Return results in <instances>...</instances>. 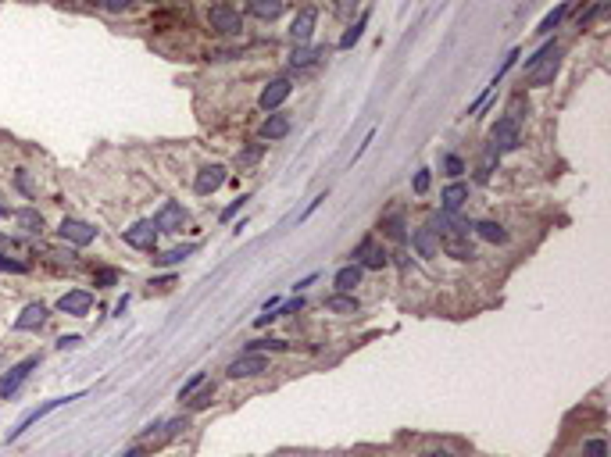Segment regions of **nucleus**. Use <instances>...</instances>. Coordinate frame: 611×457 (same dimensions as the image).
I'll return each mask as SVG.
<instances>
[{
  "label": "nucleus",
  "mask_w": 611,
  "mask_h": 457,
  "mask_svg": "<svg viewBox=\"0 0 611 457\" xmlns=\"http://www.w3.org/2000/svg\"><path fill=\"white\" fill-rule=\"evenodd\" d=\"M561 68V47L558 43H547L540 47L536 54L526 61V83L529 86H551L554 83V75Z\"/></svg>",
  "instance_id": "obj_1"
},
{
  "label": "nucleus",
  "mask_w": 611,
  "mask_h": 457,
  "mask_svg": "<svg viewBox=\"0 0 611 457\" xmlns=\"http://www.w3.org/2000/svg\"><path fill=\"white\" fill-rule=\"evenodd\" d=\"M208 29H211L215 36H240L243 18H240V11L229 8V4H215V8L208 11Z\"/></svg>",
  "instance_id": "obj_2"
},
{
  "label": "nucleus",
  "mask_w": 611,
  "mask_h": 457,
  "mask_svg": "<svg viewBox=\"0 0 611 457\" xmlns=\"http://www.w3.org/2000/svg\"><path fill=\"white\" fill-rule=\"evenodd\" d=\"M522 143V133H519V122H511V118H501L494 129H490V150L501 158L508 154V150H515Z\"/></svg>",
  "instance_id": "obj_3"
},
{
  "label": "nucleus",
  "mask_w": 611,
  "mask_h": 457,
  "mask_svg": "<svg viewBox=\"0 0 611 457\" xmlns=\"http://www.w3.org/2000/svg\"><path fill=\"white\" fill-rule=\"evenodd\" d=\"M79 397H83V393H72V397H54V400H47V404H43V408H36V411H29L26 418H22V422H18V429H11V433H8V443H11V440H18L22 433H26V429H33V425H36L40 418H47V415H51V411H58V408H65V404H72V400H79Z\"/></svg>",
  "instance_id": "obj_4"
},
{
  "label": "nucleus",
  "mask_w": 611,
  "mask_h": 457,
  "mask_svg": "<svg viewBox=\"0 0 611 457\" xmlns=\"http://www.w3.org/2000/svg\"><path fill=\"white\" fill-rule=\"evenodd\" d=\"M58 233H61V240L76 243V247H90V243L97 240V228H93L90 222H79V218H65Z\"/></svg>",
  "instance_id": "obj_5"
},
{
  "label": "nucleus",
  "mask_w": 611,
  "mask_h": 457,
  "mask_svg": "<svg viewBox=\"0 0 611 457\" xmlns=\"http://www.w3.org/2000/svg\"><path fill=\"white\" fill-rule=\"evenodd\" d=\"M154 222V228L158 233H179V228L186 225V211H183V204H176V200H168V204L151 218Z\"/></svg>",
  "instance_id": "obj_6"
},
{
  "label": "nucleus",
  "mask_w": 611,
  "mask_h": 457,
  "mask_svg": "<svg viewBox=\"0 0 611 457\" xmlns=\"http://www.w3.org/2000/svg\"><path fill=\"white\" fill-rule=\"evenodd\" d=\"M36 365H40V358H26L22 365H15V368L4 375V379H0V397H15V393H18V386L26 383V379H29V372H33Z\"/></svg>",
  "instance_id": "obj_7"
},
{
  "label": "nucleus",
  "mask_w": 611,
  "mask_h": 457,
  "mask_svg": "<svg viewBox=\"0 0 611 457\" xmlns=\"http://www.w3.org/2000/svg\"><path fill=\"white\" fill-rule=\"evenodd\" d=\"M440 247H444V254H447V258H454V261H469V258H476V247L469 243V233H444Z\"/></svg>",
  "instance_id": "obj_8"
},
{
  "label": "nucleus",
  "mask_w": 611,
  "mask_h": 457,
  "mask_svg": "<svg viewBox=\"0 0 611 457\" xmlns=\"http://www.w3.org/2000/svg\"><path fill=\"white\" fill-rule=\"evenodd\" d=\"M154 240H158V228H154L151 218H143V222H136L133 228H126V243L136 247V250H151Z\"/></svg>",
  "instance_id": "obj_9"
},
{
  "label": "nucleus",
  "mask_w": 611,
  "mask_h": 457,
  "mask_svg": "<svg viewBox=\"0 0 611 457\" xmlns=\"http://www.w3.org/2000/svg\"><path fill=\"white\" fill-rule=\"evenodd\" d=\"M315 22H319V11H315V8H301L297 15H293V22H290V36L297 40V43H308L311 33H315Z\"/></svg>",
  "instance_id": "obj_10"
},
{
  "label": "nucleus",
  "mask_w": 611,
  "mask_h": 457,
  "mask_svg": "<svg viewBox=\"0 0 611 457\" xmlns=\"http://www.w3.org/2000/svg\"><path fill=\"white\" fill-rule=\"evenodd\" d=\"M261 372H268V361L261 354H243V358H236L229 365V379H251V375H261Z\"/></svg>",
  "instance_id": "obj_11"
},
{
  "label": "nucleus",
  "mask_w": 611,
  "mask_h": 457,
  "mask_svg": "<svg viewBox=\"0 0 611 457\" xmlns=\"http://www.w3.org/2000/svg\"><path fill=\"white\" fill-rule=\"evenodd\" d=\"M58 308H61L65 315L83 318V315H90V308H93V297H90L86 290H72V293H65V297L58 300Z\"/></svg>",
  "instance_id": "obj_12"
},
{
  "label": "nucleus",
  "mask_w": 611,
  "mask_h": 457,
  "mask_svg": "<svg viewBox=\"0 0 611 457\" xmlns=\"http://www.w3.org/2000/svg\"><path fill=\"white\" fill-rule=\"evenodd\" d=\"M290 79H276V83H268L265 90H261V108L265 111H276V108H283L286 104V97H290Z\"/></svg>",
  "instance_id": "obj_13"
},
{
  "label": "nucleus",
  "mask_w": 611,
  "mask_h": 457,
  "mask_svg": "<svg viewBox=\"0 0 611 457\" xmlns=\"http://www.w3.org/2000/svg\"><path fill=\"white\" fill-rule=\"evenodd\" d=\"M222 183H226V168H222V165H208V168L197 172V183H193V186H197L201 197H208V193H215Z\"/></svg>",
  "instance_id": "obj_14"
},
{
  "label": "nucleus",
  "mask_w": 611,
  "mask_h": 457,
  "mask_svg": "<svg viewBox=\"0 0 611 457\" xmlns=\"http://www.w3.org/2000/svg\"><path fill=\"white\" fill-rule=\"evenodd\" d=\"M354 258H361V268H383L386 265V250L376 247L372 240H361V247L354 250Z\"/></svg>",
  "instance_id": "obj_15"
},
{
  "label": "nucleus",
  "mask_w": 611,
  "mask_h": 457,
  "mask_svg": "<svg viewBox=\"0 0 611 457\" xmlns=\"http://www.w3.org/2000/svg\"><path fill=\"white\" fill-rule=\"evenodd\" d=\"M43 322H47V308H43V304H29V308L18 315L15 329H18V333H33V329H40Z\"/></svg>",
  "instance_id": "obj_16"
},
{
  "label": "nucleus",
  "mask_w": 611,
  "mask_h": 457,
  "mask_svg": "<svg viewBox=\"0 0 611 457\" xmlns=\"http://www.w3.org/2000/svg\"><path fill=\"white\" fill-rule=\"evenodd\" d=\"M286 133H290V118H286V115H268L265 125H261V140H268V143H272V140H283Z\"/></svg>",
  "instance_id": "obj_17"
},
{
  "label": "nucleus",
  "mask_w": 611,
  "mask_h": 457,
  "mask_svg": "<svg viewBox=\"0 0 611 457\" xmlns=\"http://www.w3.org/2000/svg\"><path fill=\"white\" fill-rule=\"evenodd\" d=\"M411 243H415V250H419L422 258H436V250H440V243H436V233H433L429 225H426V228H415Z\"/></svg>",
  "instance_id": "obj_18"
},
{
  "label": "nucleus",
  "mask_w": 611,
  "mask_h": 457,
  "mask_svg": "<svg viewBox=\"0 0 611 457\" xmlns=\"http://www.w3.org/2000/svg\"><path fill=\"white\" fill-rule=\"evenodd\" d=\"M361 272H365L361 265H347V268H340V272H336V290H340V293H351V290L361 283Z\"/></svg>",
  "instance_id": "obj_19"
},
{
  "label": "nucleus",
  "mask_w": 611,
  "mask_h": 457,
  "mask_svg": "<svg viewBox=\"0 0 611 457\" xmlns=\"http://www.w3.org/2000/svg\"><path fill=\"white\" fill-rule=\"evenodd\" d=\"M465 200H469V186H465V183H451V186L444 190V211H458Z\"/></svg>",
  "instance_id": "obj_20"
},
{
  "label": "nucleus",
  "mask_w": 611,
  "mask_h": 457,
  "mask_svg": "<svg viewBox=\"0 0 611 457\" xmlns=\"http://www.w3.org/2000/svg\"><path fill=\"white\" fill-rule=\"evenodd\" d=\"M251 15H258L261 22H272L283 15V0H251Z\"/></svg>",
  "instance_id": "obj_21"
},
{
  "label": "nucleus",
  "mask_w": 611,
  "mask_h": 457,
  "mask_svg": "<svg viewBox=\"0 0 611 457\" xmlns=\"http://www.w3.org/2000/svg\"><path fill=\"white\" fill-rule=\"evenodd\" d=\"M319 58H322L319 47H301V43H297V47H293V54H290V65H293V68H308V65H315Z\"/></svg>",
  "instance_id": "obj_22"
},
{
  "label": "nucleus",
  "mask_w": 611,
  "mask_h": 457,
  "mask_svg": "<svg viewBox=\"0 0 611 457\" xmlns=\"http://www.w3.org/2000/svg\"><path fill=\"white\" fill-rule=\"evenodd\" d=\"M15 222L26 228V233H43V215L40 211H33V208H22V211H15Z\"/></svg>",
  "instance_id": "obj_23"
},
{
  "label": "nucleus",
  "mask_w": 611,
  "mask_h": 457,
  "mask_svg": "<svg viewBox=\"0 0 611 457\" xmlns=\"http://www.w3.org/2000/svg\"><path fill=\"white\" fill-rule=\"evenodd\" d=\"M193 250H197L193 243H186V247H172V250L158 254V258H154V265H179V261H186V258H190Z\"/></svg>",
  "instance_id": "obj_24"
},
{
  "label": "nucleus",
  "mask_w": 611,
  "mask_h": 457,
  "mask_svg": "<svg viewBox=\"0 0 611 457\" xmlns=\"http://www.w3.org/2000/svg\"><path fill=\"white\" fill-rule=\"evenodd\" d=\"M326 308H329V311H336V315H354V311H358V300H354V297H347V293H336V297H329V300H326Z\"/></svg>",
  "instance_id": "obj_25"
},
{
  "label": "nucleus",
  "mask_w": 611,
  "mask_h": 457,
  "mask_svg": "<svg viewBox=\"0 0 611 457\" xmlns=\"http://www.w3.org/2000/svg\"><path fill=\"white\" fill-rule=\"evenodd\" d=\"M476 233H479L483 240H490V243H508L504 225H497V222H479V225H476Z\"/></svg>",
  "instance_id": "obj_26"
},
{
  "label": "nucleus",
  "mask_w": 611,
  "mask_h": 457,
  "mask_svg": "<svg viewBox=\"0 0 611 457\" xmlns=\"http://www.w3.org/2000/svg\"><path fill=\"white\" fill-rule=\"evenodd\" d=\"M365 25H369V15H361L358 22H354V29H347L344 36H340V50H351L358 40H361V33H365Z\"/></svg>",
  "instance_id": "obj_27"
},
{
  "label": "nucleus",
  "mask_w": 611,
  "mask_h": 457,
  "mask_svg": "<svg viewBox=\"0 0 611 457\" xmlns=\"http://www.w3.org/2000/svg\"><path fill=\"white\" fill-rule=\"evenodd\" d=\"M569 11H572V4H561V8H554V11H551V15L540 22V29H536V33H544V36H547V33H554V29H558V22L565 18Z\"/></svg>",
  "instance_id": "obj_28"
},
{
  "label": "nucleus",
  "mask_w": 611,
  "mask_h": 457,
  "mask_svg": "<svg viewBox=\"0 0 611 457\" xmlns=\"http://www.w3.org/2000/svg\"><path fill=\"white\" fill-rule=\"evenodd\" d=\"M522 111H529V104H526V97L519 93V97L508 104V115H504V118H511V122H522Z\"/></svg>",
  "instance_id": "obj_29"
},
{
  "label": "nucleus",
  "mask_w": 611,
  "mask_h": 457,
  "mask_svg": "<svg viewBox=\"0 0 611 457\" xmlns=\"http://www.w3.org/2000/svg\"><path fill=\"white\" fill-rule=\"evenodd\" d=\"M211 400H215V386H204V390H201L197 397H193V404H190V411H204V408H208V404H211Z\"/></svg>",
  "instance_id": "obj_30"
},
{
  "label": "nucleus",
  "mask_w": 611,
  "mask_h": 457,
  "mask_svg": "<svg viewBox=\"0 0 611 457\" xmlns=\"http://www.w3.org/2000/svg\"><path fill=\"white\" fill-rule=\"evenodd\" d=\"M0 272H18V275H26V272H29V261H15V258H4V254H0Z\"/></svg>",
  "instance_id": "obj_31"
},
{
  "label": "nucleus",
  "mask_w": 611,
  "mask_h": 457,
  "mask_svg": "<svg viewBox=\"0 0 611 457\" xmlns=\"http://www.w3.org/2000/svg\"><path fill=\"white\" fill-rule=\"evenodd\" d=\"M583 457H608V443L604 440H586Z\"/></svg>",
  "instance_id": "obj_32"
},
{
  "label": "nucleus",
  "mask_w": 611,
  "mask_h": 457,
  "mask_svg": "<svg viewBox=\"0 0 611 457\" xmlns=\"http://www.w3.org/2000/svg\"><path fill=\"white\" fill-rule=\"evenodd\" d=\"M354 8H358V0H333V15L336 18H351Z\"/></svg>",
  "instance_id": "obj_33"
},
{
  "label": "nucleus",
  "mask_w": 611,
  "mask_h": 457,
  "mask_svg": "<svg viewBox=\"0 0 611 457\" xmlns=\"http://www.w3.org/2000/svg\"><path fill=\"white\" fill-rule=\"evenodd\" d=\"M197 386H204V372H193V379H190V383L179 390V400H190V397H193V390H197Z\"/></svg>",
  "instance_id": "obj_34"
},
{
  "label": "nucleus",
  "mask_w": 611,
  "mask_h": 457,
  "mask_svg": "<svg viewBox=\"0 0 611 457\" xmlns=\"http://www.w3.org/2000/svg\"><path fill=\"white\" fill-rule=\"evenodd\" d=\"M383 228H386V233L394 236V240H404V222H401L397 215H394V218H386V222H383Z\"/></svg>",
  "instance_id": "obj_35"
},
{
  "label": "nucleus",
  "mask_w": 611,
  "mask_h": 457,
  "mask_svg": "<svg viewBox=\"0 0 611 457\" xmlns=\"http://www.w3.org/2000/svg\"><path fill=\"white\" fill-rule=\"evenodd\" d=\"M93 4H101V8H108V11H129L133 8V0H93Z\"/></svg>",
  "instance_id": "obj_36"
},
{
  "label": "nucleus",
  "mask_w": 611,
  "mask_h": 457,
  "mask_svg": "<svg viewBox=\"0 0 611 457\" xmlns=\"http://www.w3.org/2000/svg\"><path fill=\"white\" fill-rule=\"evenodd\" d=\"M258 158H261V147H251V150H243V154L236 158V165H240V168H247V165H254Z\"/></svg>",
  "instance_id": "obj_37"
},
{
  "label": "nucleus",
  "mask_w": 611,
  "mask_h": 457,
  "mask_svg": "<svg viewBox=\"0 0 611 457\" xmlns=\"http://www.w3.org/2000/svg\"><path fill=\"white\" fill-rule=\"evenodd\" d=\"M115 283H118V272H115V268L97 272V286H115Z\"/></svg>",
  "instance_id": "obj_38"
},
{
  "label": "nucleus",
  "mask_w": 611,
  "mask_h": 457,
  "mask_svg": "<svg viewBox=\"0 0 611 457\" xmlns=\"http://www.w3.org/2000/svg\"><path fill=\"white\" fill-rule=\"evenodd\" d=\"M429 190V172H419L415 175V193H426Z\"/></svg>",
  "instance_id": "obj_39"
},
{
  "label": "nucleus",
  "mask_w": 611,
  "mask_h": 457,
  "mask_svg": "<svg viewBox=\"0 0 611 457\" xmlns=\"http://www.w3.org/2000/svg\"><path fill=\"white\" fill-rule=\"evenodd\" d=\"M243 204H247V197H240V200H236V204H229V208L222 211V222H229V218H233V215H236V211H240Z\"/></svg>",
  "instance_id": "obj_40"
},
{
  "label": "nucleus",
  "mask_w": 611,
  "mask_h": 457,
  "mask_svg": "<svg viewBox=\"0 0 611 457\" xmlns=\"http://www.w3.org/2000/svg\"><path fill=\"white\" fill-rule=\"evenodd\" d=\"M447 172H451V175H461V172H465V165H461V158H454V154H451V158H447Z\"/></svg>",
  "instance_id": "obj_41"
},
{
  "label": "nucleus",
  "mask_w": 611,
  "mask_h": 457,
  "mask_svg": "<svg viewBox=\"0 0 611 457\" xmlns=\"http://www.w3.org/2000/svg\"><path fill=\"white\" fill-rule=\"evenodd\" d=\"M18 186H22V190H26V193H33V183H29V175H26V172H22V175H18Z\"/></svg>",
  "instance_id": "obj_42"
},
{
  "label": "nucleus",
  "mask_w": 611,
  "mask_h": 457,
  "mask_svg": "<svg viewBox=\"0 0 611 457\" xmlns=\"http://www.w3.org/2000/svg\"><path fill=\"white\" fill-rule=\"evenodd\" d=\"M76 343H79V336H65V340H58V347H61V350H68V347H76Z\"/></svg>",
  "instance_id": "obj_43"
},
{
  "label": "nucleus",
  "mask_w": 611,
  "mask_h": 457,
  "mask_svg": "<svg viewBox=\"0 0 611 457\" xmlns=\"http://www.w3.org/2000/svg\"><path fill=\"white\" fill-rule=\"evenodd\" d=\"M276 318H279V315H268V311H265V315H258V322H254V325L261 329V325H268V322H276Z\"/></svg>",
  "instance_id": "obj_44"
},
{
  "label": "nucleus",
  "mask_w": 611,
  "mask_h": 457,
  "mask_svg": "<svg viewBox=\"0 0 611 457\" xmlns=\"http://www.w3.org/2000/svg\"><path fill=\"white\" fill-rule=\"evenodd\" d=\"M290 311H301V300H290V304H283V315H290Z\"/></svg>",
  "instance_id": "obj_45"
},
{
  "label": "nucleus",
  "mask_w": 611,
  "mask_h": 457,
  "mask_svg": "<svg viewBox=\"0 0 611 457\" xmlns=\"http://www.w3.org/2000/svg\"><path fill=\"white\" fill-rule=\"evenodd\" d=\"M426 457H454V454H447V450H436V454H426Z\"/></svg>",
  "instance_id": "obj_46"
},
{
  "label": "nucleus",
  "mask_w": 611,
  "mask_h": 457,
  "mask_svg": "<svg viewBox=\"0 0 611 457\" xmlns=\"http://www.w3.org/2000/svg\"><path fill=\"white\" fill-rule=\"evenodd\" d=\"M0 247H4V250H11L15 243H11V240H0Z\"/></svg>",
  "instance_id": "obj_47"
},
{
  "label": "nucleus",
  "mask_w": 611,
  "mask_h": 457,
  "mask_svg": "<svg viewBox=\"0 0 611 457\" xmlns=\"http://www.w3.org/2000/svg\"><path fill=\"white\" fill-rule=\"evenodd\" d=\"M4 215H8V208H4V204H0V218H4Z\"/></svg>",
  "instance_id": "obj_48"
}]
</instances>
